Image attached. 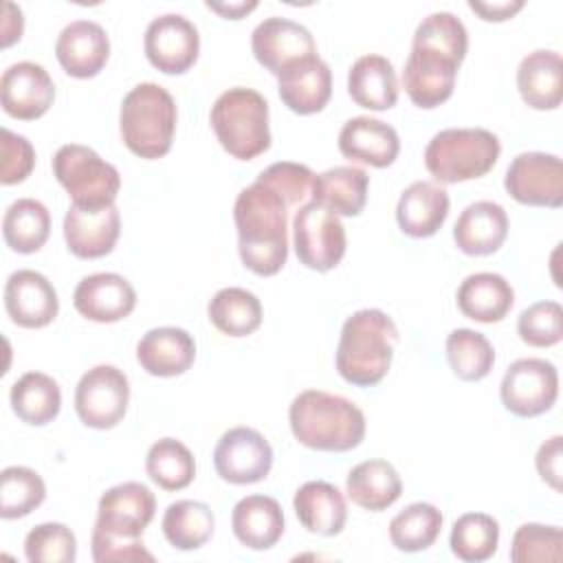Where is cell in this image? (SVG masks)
<instances>
[{
	"label": "cell",
	"instance_id": "cell-1",
	"mask_svg": "<svg viewBox=\"0 0 563 563\" xmlns=\"http://www.w3.org/2000/svg\"><path fill=\"white\" fill-rule=\"evenodd\" d=\"M468 48L466 26L451 11H435L416 26L402 70L407 97L422 110L444 103L455 88L457 68Z\"/></svg>",
	"mask_w": 563,
	"mask_h": 563
},
{
	"label": "cell",
	"instance_id": "cell-2",
	"mask_svg": "<svg viewBox=\"0 0 563 563\" xmlns=\"http://www.w3.org/2000/svg\"><path fill=\"white\" fill-rule=\"evenodd\" d=\"M288 205L268 185L255 178L233 205L238 253L242 264L262 277L279 273L288 257Z\"/></svg>",
	"mask_w": 563,
	"mask_h": 563
},
{
	"label": "cell",
	"instance_id": "cell-3",
	"mask_svg": "<svg viewBox=\"0 0 563 563\" xmlns=\"http://www.w3.org/2000/svg\"><path fill=\"white\" fill-rule=\"evenodd\" d=\"M288 422L295 440L312 451L345 453L365 438V416L347 398L306 389L290 402Z\"/></svg>",
	"mask_w": 563,
	"mask_h": 563
},
{
	"label": "cell",
	"instance_id": "cell-4",
	"mask_svg": "<svg viewBox=\"0 0 563 563\" xmlns=\"http://www.w3.org/2000/svg\"><path fill=\"white\" fill-rule=\"evenodd\" d=\"M398 328L394 319L378 308H363L350 314L341 328L336 345V372L356 387L378 385L389 372Z\"/></svg>",
	"mask_w": 563,
	"mask_h": 563
},
{
	"label": "cell",
	"instance_id": "cell-5",
	"mask_svg": "<svg viewBox=\"0 0 563 563\" xmlns=\"http://www.w3.org/2000/svg\"><path fill=\"white\" fill-rule=\"evenodd\" d=\"M176 101L154 81L134 86L121 101L119 130L125 147L139 158L154 161L172 150L176 132Z\"/></svg>",
	"mask_w": 563,
	"mask_h": 563
},
{
	"label": "cell",
	"instance_id": "cell-6",
	"mask_svg": "<svg viewBox=\"0 0 563 563\" xmlns=\"http://www.w3.org/2000/svg\"><path fill=\"white\" fill-rule=\"evenodd\" d=\"M209 123L222 150L238 161H253L271 147L268 103L253 88L224 90L211 106Z\"/></svg>",
	"mask_w": 563,
	"mask_h": 563
},
{
	"label": "cell",
	"instance_id": "cell-7",
	"mask_svg": "<svg viewBox=\"0 0 563 563\" xmlns=\"http://www.w3.org/2000/svg\"><path fill=\"white\" fill-rule=\"evenodd\" d=\"M501 154L497 134L484 128H446L424 147V167L440 185L486 176Z\"/></svg>",
	"mask_w": 563,
	"mask_h": 563
},
{
	"label": "cell",
	"instance_id": "cell-8",
	"mask_svg": "<svg viewBox=\"0 0 563 563\" xmlns=\"http://www.w3.org/2000/svg\"><path fill=\"white\" fill-rule=\"evenodd\" d=\"M53 174L68 191L73 205L86 209L110 207L121 189V176L92 147L79 143L62 145L53 156Z\"/></svg>",
	"mask_w": 563,
	"mask_h": 563
},
{
	"label": "cell",
	"instance_id": "cell-9",
	"mask_svg": "<svg viewBox=\"0 0 563 563\" xmlns=\"http://www.w3.org/2000/svg\"><path fill=\"white\" fill-rule=\"evenodd\" d=\"M297 260L317 273L336 268L345 255L347 238L339 216L317 202H303L292 218Z\"/></svg>",
	"mask_w": 563,
	"mask_h": 563
},
{
	"label": "cell",
	"instance_id": "cell-10",
	"mask_svg": "<svg viewBox=\"0 0 563 563\" xmlns=\"http://www.w3.org/2000/svg\"><path fill=\"white\" fill-rule=\"evenodd\" d=\"M130 402L128 376L114 365H95L75 387V411L90 429L117 427Z\"/></svg>",
	"mask_w": 563,
	"mask_h": 563
},
{
	"label": "cell",
	"instance_id": "cell-11",
	"mask_svg": "<svg viewBox=\"0 0 563 563\" xmlns=\"http://www.w3.org/2000/svg\"><path fill=\"white\" fill-rule=\"evenodd\" d=\"M499 396L504 407L519 418L541 416L559 398V372L545 358H517L501 378Z\"/></svg>",
	"mask_w": 563,
	"mask_h": 563
},
{
	"label": "cell",
	"instance_id": "cell-12",
	"mask_svg": "<svg viewBox=\"0 0 563 563\" xmlns=\"http://www.w3.org/2000/svg\"><path fill=\"white\" fill-rule=\"evenodd\" d=\"M504 187L521 205L559 209L563 205V163L556 154L521 152L508 165Z\"/></svg>",
	"mask_w": 563,
	"mask_h": 563
},
{
	"label": "cell",
	"instance_id": "cell-13",
	"mask_svg": "<svg viewBox=\"0 0 563 563\" xmlns=\"http://www.w3.org/2000/svg\"><path fill=\"white\" fill-rule=\"evenodd\" d=\"M154 512V493L141 482H123L101 495L92 532L110 539H141Z\"/></svg>",
	"mask_w": 563,
	"mask_h": 563
},
{
	"label": "cell",
	"instance_id": "cell-14",
	"mask_svg": "<svg viewBox=\"0 0 563 563\" xmlns=\"http://www.w3.org/2000/svg\"><path fill=\"white\" fill-rule=\"evenodd\" d=\"M147 62L165 75L187 73L200 53V35L191 20L180 13L154 18L143 35Z\"/></svg>",
	"mask_w": 563,
	"mask_h": 563
},
{
	"label": "cell",
	"instance_id": "cell-15",
	"mask_svg": "<svg viewBox=\"0 0 563 563\" xmlns=\"http://www.w3.org/2000/svg\"><path fill=\"white\" fill-rule=\"evenodd\" d=\"M216 473L235 486L262 482L273 468L268 440L251 427H233L222 433L213 449Z\"/></svg>",
	"mask_w": 563,
	"mask_h": 563
},
{
	"label": "cell",
	"instance_id": "cell-16",
	"mask_svg": "<svg viewBox=\"0 0 563 563\" xmlns=\"http://www.w3.org/2000/svg\"><path fill=\"white\" fill-rule=\"evenodd\" d=\"M251 51L255 59L277 77L292 64L317 57V42L303 24L273 15L253 29Z\"/></svg>",
	"mask_w": 563,
	"mask_h": 563
},
{
	"label": "cell",
	"instance_id": "cell-17",
	"mask_svg": "<svg viewBox=\"0 0 563 563\" xmlns=\"http://www.w3.org/2000/svg\"><path fill=\"white\" fill-rule=\"evenodd\" d=\"M55 99V84L44 66L35 62L11 64L0 77L2 110L20 121H35L48 112Z\"/></svg>",
	"mask_w": 563,
	"mask_h": 563
},
{
	"label": "cell",
	"instance_id": "cell-18",
	"mask_svg": "<svg viewBox=\"0 0 563 563\" xmlns=\"http://www.w3.org/2000/svg\"><path fill=\"white\" fill-rule=\"evenodd\" d=\"M121 233L117 205L86 209L70 205L64 216V240L68 251L79 260H97L112 253Z\"/></svg>",
	"mask_w": 563,
	"mask_h": 563
},
{
	"label": "cell",
	"instance_id": "cell-19",
	"mask_svg": "<svg viewBox=\"0 0 563 563\" xmlns=\"http://www.w3.org/2000/svg\"><path fill=\"white\" fill-rule=\"evenodd\" d=\"M4 310L20 328H44L57 317V290L37 271H15L4 284Z\"/></svg>",
	"mask_w": 563,
	"mask_h": 563
},
{
	"label": "cell",
	"instance_id": "cell-20",
	"mask_svg": "<svg viewBox=\"0 0 563 563\" xmlns=\"http://www.w3.org/2000/svg\"><path fill=\"white\" fill-rule=\"evenodd\" d=\"M73 306L90 321L114 323L134 310L136 290L119 273H92L75 286Z\"/></svg>",
	"mask_w": 563,
	"mask_h": 563
},
{
	"label": "cell",
	"instance_id": "cell-21",
	"mask_svg": "<svg viewBox=\"0 0 563 563\" xmlns=\"http://www.w3.org/2000/svg\"><path fill=\"white\" fill-rule=\"evenodd\" d=\"M59 66L77 79H90L101 73L110 57V40L101 24L75 20L62 29L55 42Z\"/></svg>",
	"mask_w": 563,
	"mask_h": 563
},
{
	"label": "cell",
	"instance_id": "cell-22",
	"mask_svg": "<svg viewBox=\"0 0 563 563\" xmlns=\"http://www.w3.org/2000/svg\"><path fill=\"white\" fill-rule=\"evenodd\" d=\"M339 152L354 163L389 167L400 152L398 132L374 117H352L339 132Z\"/></svg>",
	"mask_w": 563,
	"mask_h": 563
},
{
	"label": "cell",
	"instance_id": "cell-23",
	"mask_svg": "<svg viewBox=\"0 0 563 563\" xmlns=\"http://www.w3.org/2000/svg\"><path fill=\"white\" fill-rule=\"evenodd\" d=\"M277 92L295 114L321 112L332 97V70L319 55L308 57L277 75Z\"/></svg>",
	"mask_w": 563,
	"mask_h": 563
},
{
	"label": "cell",
	"instance_id": "cell-24",
	"mask_svg": "<svg viewBox=\"0 0 563 563\" xmlns=\"http://www.w3.org/2000/svg\"><path fill=\"white\" fill-rule=\"evenodd\" d=\"M139 365L158 378L185 374L196 361V343L191 334L176 325L147 330L136 345Z\"/></svg>",
	"mask_w": 563,
	"mask_h": 563
},
{
	"label": "cell",
	"instance_id": "cell-25",
	"mask_svg": "<svg viewBox=\"0 0 563 563\" xmlns=\"http://www.w3.org/2000/svg\"><path fill=\"white\" fill-rule=\"evenodd\" d=\"M508 235V216L493 200H477L464 207L453 224L455 246L473 257L493 255Z\"/></svg>",
	"mask_w": 563,
	"mask_h": 563
},
{
	"label": "cell",
	"instance_id": "cell-26",
	"mask_svg": "<svg viewBox=\"0 0 563 563\" xmlns=\"http://www.w3.org/2000/svg\"><path fill=\"white\" fill-rule=\"evenodd\" d=\"M449 216V194L431 180L411 183L398 198L396 222L409 238H431Z\"/></svg>",
	"mask_w": 563,
	"mask_h": 563
},
{
	"label": "cell",
	"instance_id": "cell-27",
	"mask_svg": "<svg viewBox=\"0 0 563 563\" xmlns=\"http://www.w3.org/2000/svg\"><path fill=\"white\" fill-rule=\"evenodd\" d=\"M292 508L299 523L321 537H334L345 528L347 504L343 493L323 479L306 482L292 497Z\"/></svg>",
	"mask_w": 563,
	"mask_h": 563
},
{
	"label": "cell",
	"instance_id": "cell-28",
	"mask_svg": "<svg viewBox=\"0 0 563 563\" xmlns=\"http://www.w3.org/2000/svg\"><path fill=\"white\" fill-rule=\"evenodd\" d=\"M517 88L526 106L556 110L563 99V62L556 51L537 48L517 68Z\"/></svg>",
	"mask_w": 563,
	"mask_h": 563
},
{
	"label": "cell",
	"instance_id": "cell-29",
	"mask_svg": "<svg viewBox=\"0 0 563 563\" xmlns=\"http://www.w3.org/2000/svg\"><path fill=\"white\" fill-rule=\"evenodd\" d=\"M235 539L251 550H268L284 534V512L277 499L268 495L242 497L231 512Z\"/></svg>",
	"mask_w": 563,
	"mask_h": 563
},
{
	"label": "cell",
	"instance_id": "cell-30",
	"mask_svg": "<svg viewBox=\"0 0 563 563\" xmlns=\"http://www.w3.org/2000/svg\"><path fill=\"white\" fill-rule=\"evenodd\" d=\"M352 101L367 110H389L398 101V79L391 62L383 55H361L347 70Z\"/></svg>",
	"mask_w": 563,
	"mask_h": 563
},
{
	"label": "cell",
	"instance_id": "cell-31",
	"mask_svg": "<svg viewBox=\"0 0 563 563\" xmlns=\"http://www.w3.org/2000/svg\"><path fill=\"white\" fill-rule=\"evenodd\" d=\"M455 299L464 317L479 323H497L510 312L515 290L504 275L484 271L468 275L460 284Z\"/></svg>",
	"mask_w": 563,
	"mask_h": 563
},
{
	"label": "cell",
	"instance_id": "cell-32",
	"mask_svg": "<svg viewBox=\"0 0 563 563\" xmlns=\"http://www.w3.org/2000/svg\"><path fill=\"white\" fill-rule=\"evenodd\" d=\"M369 176L365 169L354 165H336L312 183V202L332 211L334 216L354 218L365 209Z\"/></svg>",
	"mask_w": 563,
	"mask_h": 563
},
{
	"label": "cell",
	"instance_id": "cell-33",
	"mask_svg": "<svg viewBox=\"0 0 563 563\" xmlns=\"http://www.w3.org/2000/svg\"><path fill=\"white\" fill-rule=\"evenodd\" d=\"M345 490L358 508L380 512L400 497L402 482L387 460H365L347 473Z\"/></svg>",
	"mask_w": 563,
	"mask_h": 563
},
{
	"label": "cell",
	"instance_id": "cell-34",
	"mask_svg": "<svg viewBox=\"0 0 563 563\" xmlns=\"http://www.w3.org/2000/svg\"><path fill=\"white\" fill-rule=\"evenodd\" d=\"M9 400L13 413L31 427H44L53 422L62 409L59 385L44 372L22 374L11 385Z\"/></svg>",
	"mask_w": 563,
	"mask_h": 563
},
{
	"label": "cell",
	"instance_id": "cell-35",
	"mask_svg": "<svg viewBox=\"0 0 563 563\" xmlns=\"http://www.w3.org/2000/svg\"><path fill=\"white\" fill-rule=\"evenodd\" d=\"M51 233V213L35 198L13 200L2 218V238L15 253L29 255L40 251Z\"/></svg>",
	"mask_w": 563,
	"mask_h": 563
},
{
	"label": "cell",
	"instance_id": "cell-36",
	"mask_svg": "<svg viewBox=\"0 0 563 563\" xmlns=\"http://www.w3.org/2000/svg\"><path fill=\"white\" fill-rule=\"evenodd\" d=\"M207 314L216 330H220L222 334L246 336L253 334L262 323V303L251 290L229 286L220 288L211 297Z\"/></svg>",
	"mask_w": 563,
	"mask_h": 563
},
{
	"label": "cell",
	"instance_id": "cell-37",
	"mask_svg": "<svg viewBox=\"0 0 563 563\" xmlns=\"http://www.w3.org/2000/svg\"><path fill=\"white\" fill-rule=\"evenodd\" d=\"M213 512L205 501L178 499L163 515V534L176 550H198L213 534Z\"/></svg>",
	"mask_w": 563,
	"mask_h": 563
},
{
	"label": "cell",
	"instance_id": "cell-38",
	"mask_svg": "<svg viewBox=\"0 0 563 563\" xmlns=\"http://www.w3.org/2000/svg\"><path fill=\"white\" fill-rule=\"evenodd\" d=\"M145 471L158 488L183 490L196 477V460L180 440L161 438L147 451Z\"/></svg>",
	"mask_w": 563,
	"mask_h": 563
},
{
	"label": "cell",
	"instance_id": "cell-39",
	"mask_svg": "<svg viewBox=\"0 0 563 563\" xmlns=\"http://www.w3.org/2000/svg\"><path fill=\"white\" fill-rule=\"evenodd\" d=\"M442 530V512L427 501L409 504L389 521L391 545L400 552H422L435 543Z\"/></svg>",
	"mask_w": 563,
	"mask_h": 563
},
{
	"label": "cell",
	"instance_id": "cell-40",
	"mask_svg": "<svg viewBox=\"0 0 563 563\" xmlns=\"http://www.w3.org/2000/svg\"><path fill=\"white\" fill-rule=\"evenodd\" d=\"M449 545L460 561H488L499 545V523L486 512H466L455 519Z\"/></svg>",
	"mask_w": 563,
	"mask_h": 563
},
{
	"label": "cell",
	"instance_id": "cell-41",
	"mask_svg": "<svg viewBox=\"0 0 563 563\" xmlns=\"http://www.w3.org/2000/svg\"><path fill=\"white\" fill-rule=\"evenodd\" d=\"M446 358L460 380H482L495 365L490 341L471 328H457L446 336Z\"/></svg>",
	"mask_w": 563,
	"mask_h": 563
},
{
	"label": "cell",
	"instance_id": "cell-42",
	"mask_svg": "<svg viewBox=\"0 0 563 563\" xmlns=\"http://www.w3.org/2000/svg\"><path fill=\"white\" fill-rule=\"evenodd\" d=\"M46 499L44 479L29 466H7L0 473V517L18 519Z\"/></svg>",
	"mask_w": 563,
	"mask_h": 563
},
{
	"label": "cell",
	"instance_id": "cell-43",
	"mask_svg": "<svg viewBox=\"0 0 563 563\" xmlns=\"http://www.w3.org/2000/svg\"><path fill=\"white\" fill-rule=\"evenodd\" d=\"M24 556L31 563H73L77 559V539L64 523H37L24 537Z\"/></svg>",
	"mask_w": 563,
	"mask_h": 563
},
{
	"label": "cell",
	"instance_id": "cell-44",
	"mask_svg": "<svg viewBox=\"0 0 563 563\" xmlns=\"http://www.w3.org/2000/svg\"><path fill=\"white\" fill-rule=\"evenodd\" d=\"M563 545V532L559 526L523 523L512 534L510 561L534 563V561H559Z\"/></svg>",
	"mask_w": 563,
	"mask_h": 563
},
{
	"label": "cell",
	"instance_id": "cell-45",
	"mask_svg": "<svg viewBox=\"0 0 563 563\" xmlns=\"http://www.w3.org/2000/svg\"><path fill=\"white\" fill-rule=\"evenodd\" d=\"M519 339L532 347H552L563 339V308L559 301H537L517 319Z\"/></svg>",
	"mask_w": 563,
	"mask_h": 563
},
{
	"label": "cell",
	"instance_id": "cell-46",
	"mask_svg": "<svg viewBox=\"0 0 563 563\" xmlns=\"http://www.w3.org/2000/svg\"><path fill=\"white\" fill-rule=\"evenodd\" d=\"M257 180L275 189L286 200L288 207H297L308 198V194H312L314 174L308 165L279 161L268 165L264 172H260Z\"/></svg>",
	"mask_w": 563,
	"mask_h": 563
},
{
	"label": "cell",
	"instance_id": "cell-47",
	"mask_svg": "<svg viewBox=\"0 0 563 563\" xmlns=\"http://www.w3.org/2000/svg\"><path fill=\"white\" fill-rule=\"evenodd\" d=\"M0 152H2V163H0L2 185H18L31 176L35 167V150L26 136L15 134L9 128H2Z\"/></svg>",
	"mask_w": 563,
	"mask_h": 563
},
{
	"label": "cell",
	"instance_id": "cell-48",
	"mask_svg": "<svg viewBox=\"0 0 563 563\" xmlns=\"http://www.w3.org/2000/svg\"><path fill=\"white\" fill-rule=\"evenodd\" d=\"M92 559L97 563H121V561H154V554L143 545L141 539H110L92 532L90 539Z\"/></svg>",
	"mask_w": 563,
	"mask_h": 563
},
{
	"label": "cell",
	"instance_id": "cell-49",
	"mask_svg": "<svg viewBox=\"0 0 563 563\" xmlns=\"http://www.w3.org/2000/svg\"><path fill=\"white\" fill-rule=\"evenodd\" d=\"M561 455H563V438L552 435L539 446L534 457L541 479L550 484L554 490H561Z\"/></svg>",
	"mask_w": 563,
	"mask_h": 563
},
{
	"label": "cell",
	"instance_id": "cell-50",
	"mask_svg": "<svg viewBox=\"0 0 563 563\" xmlns=\"http://www.w3.org/2000/svg\"><path fill=\"white\" fill-rule=\"evenodd\" d=\"M468 9L475 11L484 22H504V20H510L517 11H521L523 2L521 0H504V2L468 0Z\"/></svg>",
	"mask_w": 563,
	"mask_h": 563
},
{
	"label": "cell",
	"instance_id": "cell-51",
	"mask_svg": "<svg viewBox=\"0 0 563 563\" xmlns=\"http://www.w3.org/2000/svg\"><path fill=\"white\" fill-rule=\"evenodd\" d=\"M24 31V18H22V9L13 2H4V15H2V48L11 46L13 42H18L22 37Z\"/></svg>",
	"mask_w": 563,
	"mask_h": 563
},
{
	"label": "cell",
	"instance_id": "cell-52",
	"mask_svg": "<svg viewBox=\"0 0 563 563\" xmlns=\"http://www.w3.org/2000/svg\"><path fill=\"white\" fill-rule=\"evenodd\" d=\"M205 7L220 13L227 20H240L246 13H251L253 9H257V2L255 0H249V2H211L209 0V2H205Z\"/></svg>",
	"mask_w": 563,
	"mask_h": 563
}]
</instances>
